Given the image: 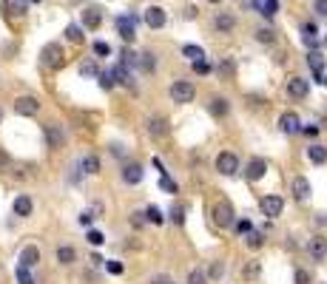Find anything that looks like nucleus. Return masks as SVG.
<instances>
[{"label": "nucleus", "instance_id": "obj_19", "mask_svg": "<svg viewBox=\"0 0 327 284\" xmlns=\"http://www.w3.org/2000/svg\"><path fill=\"white\" fill-rule=\"evenodd\" d=\"M100 23H102L100 9H83V26L86 29H100Z\"/></svg>", "mask_w": 327, "mask_h": 284}, {"label": "nucleus", "instance_id": "obj_43", "mask_svg": "<svg viewBox=\"0 0 327 284\" xmlns=\"http://www.w3.org/2000/svg\"><path fill=\"white\" fill-rule=\"evenodd\" d=\"M188 284H205V270H199V267L191 270L188 273Z\"/></svg>", "mask_w": 327, "mask_h": 284}, {"label": "nucleus", "instance_id": "obj_42", "mask_svg": "<svg viewBox=\"0 0 327 284\" xmlns=\"http://www.w3.org/2000/svg\"><path fill=\"white\" fill-rule=\"evenodd\" d=\"M97 77H100V85H102L105 91L114 88V74H111V71H102V74H97Z\"/></svg>", "mask_w": 327, "mask_h": 284}, {"label": "nucleus", "instance_id": "obj_8", "mask_svg": "<svg viewBox=\"0 0 327 284\" xmlns=\"http://www.w3.org/2000/svg\"><path fill=\"white\" fill-rule=\"evenodd\" d=\"M145 128H148V134L157 136V139H162V136L171 134V125H168V120H165V117H151Z\"/></svg>", "mask_w": 327, "mask_h": 284}, {"label": "nucleus", "instance_id": "obj_44", "mask_svg": "<svg viewBox=\"0 0 327 284\" xmlns=\"http://www.w3.org/2000/svg\"><path fill=\"white\" fill-rule=\"evenodd\" d=\"M234 227H236V233H239V236H242V233L248 236L250 230H253V225H250L248 219H239V222H234Z\"/></svg>", "mask_w": 327, "mask_h": 284}, {"label": "nucleus", "instance_id": "obj_36", "mask_svg": "<svg viewBox=\"0 0 327 284\" xmlns=\"http://www.w3.org/2000/svg\"><path fill=\"white\" fill-rule=\"evenodd\" d=\"M276 9H279V0H265L259 6V14H265V17H273L276 14Z\"/></svg>", "mask_w": 327, "mask_h": 284}, {"label": "nucleus", "instance_id": "obj_39", "mask_svg": "<svg viewBox=\"0 0 327 284\" xmlns=\"http://www.w3.org/2000/svg\"><path fill=\"white\" fill-rule=\"evenodd\" d=\"M159 188H162V191H168V193H177V191H180V188H177V182L171 179L168 173H162V179H159Z\"/></svg>", "mask_w": 327, "mask_h": 284}, {"label": "nucleus", "instance_id": "obj_46", "mask_svg": "<svg viewBox=\"0 0 327 284\" xmlns=\"http://www.w3.org/2000/svg\"><path fill=\"white\" fill-rule=\"evenodd\" d=\"M256 40H259V43H273V29H259V32H256Z\"/></svg>", "mask_w": 327, "mask_h": 284}, {"label": "nucleus", "instance_id": "obj_45", "mask_svg": "<svg viewBox=\"0 0 327 284\" xmlns=\"http://www.w3.org/2000/svg\"><path fill=\"white\" fill-rule=\"evenodd\" d=\"M86 239H89L91 244H97V247H100L102 242H105V236H102L100 230H89V233H86Z\"/></svg>", "mask_w": 327, "mask_h": 284}, {"label": "nucleus", "instance_id": "obj_49", "mask_svg": "<svg viewBox=\"0 0 327 284\" xmlns=\"http://www.w3.org/2000/svg\"><path fill=\"white\" fill-rule=\"evenodd\" d=\"M151 284H174V279L165 276V273H159V276H151Z\"/></svg>", "mask_w": 327, "mask_h": 284}, {"label": "nucleus", "instance_id": "obj_58", "mask_svg": "<svg viewBox=\"0 0 327 284\" xmlns=\"http://www.w3.org/2000/svg\"><path fill=\"white\" fill-rule=\"evenodd\" d=\"M208 3H219V0H208Z\"/></svg>", "mask_w": 327, "mask_h": 284}, {"label": "nucleus", "instance_id": "obj_15", "mask_svg": "<svg viewBox=\"0 0 327 284\" xmlns=\"http://www.w3.org/2000/svg\"><path fill=\"white\" fill-rule=\"evenodd\" d=\"M123 182L125 185H137V182H142V165H137V162L125 165L123 168Z\"/></svg>", "mask_w": 327, "mask_h": 284}, {"label": "nucleus", "instance_id": "obj_52", "mask_svg": "<svg viewBox=\"0 0 327 284\" xmlns=\"http://www.w3.org/2000/svg\"><path fill=\"white\" fill-rule=\"evenodd\" d=\"M299 131H302L305 136H316V134H319V128H316V125H302Z\"/></svg>", "mask_w": 327, "mask_h": 284}, {"label": "nucleus", "instance_id": "obj_4", "mask_svg": "<svg viewBox=\"0 0 327 284\" xmlns=\"http://www.w3.org/2000/svg\"><path fill=\"white\" fill-rule=\"evenodd\" d=\"M214 222L219 227H231L234 222H236V216H234V207H231V202H216L214 204Z\"/></svg>", "mask_w": 327, "mask_h": 284}, {"label": "nucleus", "instance_id": "obj_16", "mask_svg": "<svg viewBox=\"0 0 327 284\" xmlns=\"http://www.w3.org/2000/svg\"><path fill=\"white\" fill-rule=\"evenodd\" d=\"M279 128H282L284 134H296L302 125H299V117H296L293 111H287V114H282V117H279Z\"/></svg>", "mask_w": 327, "mask_h": 284}, {"label": "nucleus", "instance_id": "obj_20", "mask_svg": "<svg viewBox=\"0 0 327 284\" xmlns=\"http://www.w3.org/2000/svg\"><path fill=\"white\" fill-rule=\"evenodd\" d=\"M293 196L299 202H305L307 196H310V182H307L305 176H296L293 179Z\"/></svg>", "mask_w": 327, "mask_h": 284}, {"label": "nucleus", "instance_id": "obj_31", "mask_svg": "<svg viewBox=\"0 0 327 284\" xmlns=\"http://www.w3.org/2000/svg\"><path fill=\"white\" fill-rule=\"evenodd\" d=\"M182 54L188 57L191 63H199V60H205V51L199 48V45H182Z\"/></svg>", "mask_w": 327, "mask_h": 284}, {"label": "nucleus", "instance_id": "obj_55", "mask_svg": "<svg viewBox=\"0 0 327 284\" xmlns=\"http://www.w3.org/2000/svg\"><path fill=\"white\" fill-rule=\"evenodd\" d=\"M242 6H245V9H256L259 11V3H256V0H242Z\"/></svg>", "mask_w": 327, "mask_h": 284}, {"label": "nucleus", "instance_id": "obj_37", "mask_svg": "<svg viewBox=\"0 0 327 284\" xmlns=\"http://www.w3.org/2000/svg\"><path fill=\"white\" fill-rule=\"evenodd\" d=\"M80 74H83V77H97V74H100V68H97L94 60H89V63H83V66H80Z\"/></svg>", "mask_w": 327, "mask_h": 284}, {"label": "nucleus", "instance_id": "obj_2", "mask_svg": "<svg viewBox=\"0 0 327 284\" xmlns=\"http://www.w3.org/2000/svg\"><path fill=\"white\" fill-rule=\"evenodd\" d=\"M168 94H171L174 102H182V105H185V102H191L193 97H196V88H193V82H188V80H180V82L171 85Z\"/></svg>", "mask_w": 327, "mask_h": 284}, {"label": "nucleus", "instance_id": "obj_56", "mask_svg": "<svg viewBox=\"0 0 327 284\" xmlns=\"http://www.w3.org/2000/svg\"><path fill=\"white\" fill-rule=\"evenodd\" d=\"M6 165H9V157H6V154L0 151V170H6Z\"/></svg>", "mask_w": 327, "mask_h": 284}, {"label": "nucleus", "instance_id": "obj_13", "mask_svg": "<svg viewBox=\"0 0 327 284\" xmlns=\"http://www.w3.org/2000/svg\"><path fill=\"white\" fill-rule=\"evenodd\" d=\"M265 170H268V162L262 157H256V159H250L248 162V168H245V176H248L250 182H259L262 176H265Z\"/></svg>", "mask_w": 327, "mask_h": 284}, {"label": "nucleus", "instance_id": "obj_32", "mask_svg": "<svg viewBox=\"0 0 327 284\" xmlns=\"http://www.w3.org/2000/svg\"><path fill=\"white\" fill-rule=\"evenodd\" d=\"M307 66L313 68L316 74H322V71H325V57L319 54V51H310V54H307Z\"/></svg>", "mask_w": 327, "mask_h": 284}, {"label": "nucleus", "instance_id": "obj_5", "mask_svg": "<svg viewBox=\"0 0 327 284\" xmlns=\"http://www.w3.org/2000/svg\"><path fill=\"white\" fill-rule=\"evenodd\" d=\"M37 111H40L37 97H17V100H14V114H20V117H34Z\"/></svg>", "mask_w": 327, "mask_h": 284}, {"label": "nucleus", "instance_id": "obj_7", "mask_svg": "<svg viewBox=\"0 0 327 284\" xmlns=\"http://www.w3.org/2000/svg\"><path fill=\"white\" fill-rule=\"evenodd\" d=\"M63 142H66V134H63V128H60V125H54V122L46 125V145L57 151V148H63Z\"/></svg>", "mask_w": 327, "mask_h": 284}, {"label": "nucleus", "instance_id": "obj_17", "mask_svg": "<svg viewBox=\"0 0 327 284\" xmlns=\"http://www.w3.org/2000/svg\"><path fill=\"white\" fill-rule=\"evenodd\" d=\"M32 210H34V202L26 193H20V196L14 199V216H32Z\"/></svg>", "mask_w": 327, "mask_h": 284}, {"label": "nucleus", "instance_id": "obj_35", "mask_svg": "<svg viewBox=\"0 0 327 284\" xmlns=\"http://www.w3.org/2000/svg\"><path fill=\"white\" fill-rule=\"evenodd\" d=\"M171 222H174V225H182V222H185V207H182V204H171Z\"/></svg>", "mask_w": 327, "mask_h": 284}, {"label": "nucleus", "instance_id": "obj_33", "mask_svg": "<svg viewBox=\"0 0 327 284\" xmlns=\"http://www.w3.org/2000/svg\"><path fill=\"white\" fill-rule=\"evenodd\" d=\"M145 219H148V222H154V225H162V222H165L157 204H148V207H145Z\"/></svg>", "mask_w": 327, "mask_h": 284}, {"label": "nucleus", "instance_id": "obj_22", "mask_svg": "<svg viewBox=\"0 0 327 284\" xmlns=\"http://www.w3.org/2000/svg\"><path fill=\"white\" fill-rule=\"evenodd\" d=\"M214 26H216V29H219L222 34H228V32H234V26H236V17H234V14H216Z\"/></svg>", "mask_w": 327, "mask_h": 284}, {"label": "nucleus", "instance_id": "obj_21", "mask_svg": "<svg viewBox=\"0 0 327 284\" xmlns=\"http://www.w3.org/2000/svg\"><path fill=\"white\" fill-rule=\"evenodd\" d=\"M29 9V0H3V11H9V14H26Z\"/></svg>", "mask_w": 327, "mask_h": 284}, {"label": "nucleus", "instance_id": "obj_48", "mask_svg": "<svg viewBox=\"0 0 327 284\" xmlns=\"http://www.w3.org/2000/svg\"><path fill=\"white\" fill-rule=\"evenodd\" d=\"M123 66H137V54L134 51H128V48L123 51Z\"/></svg>", "mask_w": 327, "mask_h": 284}, {"label": "nucleus", "instance_id": "obj_3", "mask_svg": "<svg viewBox=\"0 0 327 284\" xmlns=\"http://www.w3.org/2000/svg\"><path fill=\"white\" fill-rule=\"evenodd\" d=\"M216 170L222 173V176H234L239 170V159H236V154H231V151H222L219 157H216Z\"/></svg>", "mask_w": 327, "mask_h": 284}, {"label": "nucleus", "instance_id": "obj_50", "mask_svg": "<svg viewBox=\"0 0 327 284\" xmlns=\"http://www.w3.org/2000/svg\"><path fill=\"white\" fill-rule=\"evenodd\" d=\"M105 270L114 273V276H120V273H123V264H120V261H105Z\"/></svg>", "mask_w": 327, "mask_h": 284}, {"label": "nucleus", "instance_id": "obj_9", "mask_svg": "<svg viewBox=\"0 0 327 284\" xmlns=\"http://www.w3.org/2000/svg\"><path fill=\"white\" fill-rule=\"evenodd\" d=\"M307 91H310V82H307L305 77H290V80H287V94H290V97L305 100Z\"/></svg>", "mask_w": 327, "mask_h": 284}, {"label": "nucleus", "instance_id": "obj_34", "mask_svg": "<svg viewBox=\"0 0 327 284\" xmlns=\"http://www.w3.org/2000/svg\"><path fill=\"white\" fill-rule=\"evenodd\" d=\"M262 244H265V233H259V230H250V233H248V247L259 250Z\"/></svg>", "mask_w": 327, "mask_h": 284}, {"label": "nucleus", "instance_id": "obj_47", "mask_svg": "<svg viewBox=\"0 0 327 284\" xmlns=\"http://www.w3.org/2000/svg\"><path fill=\"white\" fill-rule=\"evenodd\" d=\"M313 11L322 14V17H327V0H313Z\"/></svg>", "mask_w": 327, "mask_h": 284}, {"label": "nucleus", "instance_id": "obj_26", "mask_svg": "<svg viewBox=\"0 0 327 284\" xmlns=\"http://www.w3.org/2000/svg\"><path fill=\"white\" fill-rule=\"evenodd\" d=\"M137 66L142 68V71H154V68H157V57H154V51L137 54Z\"/></svg>", "mask_w": 327, "mask_h": 284}, {"label": "nucleus", "instance_id": "obj_54", "mask_svg": "<svg viewBox=\"0 0 327 284\" xmlns=\"http://www.w3.org/2000/svg\"><path fill=\"white\" fill-rule=\"evenodd\" d=\"M91 219H94L91 213H80V225H86V227H89V225H91Z\"/></svg>", "mask_w": 327, "mask_h": 284}, {"label": "nucleus", "instance_id": "obj_27", "mask_svg": "<svg viewBox=\"0 0 327 284\" xmlns=\"http://www.w3.org/2000/svg\"><path fill=\"white\" fill-rule=\"evenodd\" d=\"M111 74H114V82H123V85H134L131 82V74H128V68L120 63V66H114L111 68Z\"/></svg>", "mask_w": 327, "mask_h": 284}, {"label": "nucleus", "instance_id": "obj_14", "mask_svg": "<svg viewBox=\"0 0 327 284\" xmlns=\"http://www.w3.org/2000/svg\"><path fill=\"white\" fill-rule=\"evenodd\" d=\"M40 261V250L34 247V244H26L20 250V267H34Z\"/></svg>", "mask_w": 327, "mask_h": 284}, {"label": "nucleus", "instance_id": "obj_30", "mask_svg": "<svg viewBox=\"0 0 327 284\" xmlns=\"http://www.w3.org/2000/svg\"><path fill=\"white\" fill-rule=\"evenodd\" d=\"M216 74L225 77V80H231L234 74H236V63H234V60H222V63L216 66Z\"/></svg>", "mask_w": 327, "mask_h": 284}, {"label": "nucleus", "instance_id": "obj_38", "mask_svg": "<svg viewBox=\"0 0 327 284\" xmlns=\"http://www.w3.org/2000/svg\"><path fill=\"white\" fill-rule=\"evenodd\" d=\"M17 284H34V276H32V270L29 267H17Z\"/></svg>", "mask_w": 327, "mask_h": 284}, {"label": "nucleus", "instance_id": "obj_41", "mask_svg": "<svg viewBox=\"0 0 327 284\" xmlns=\"http://www.w3.org/2000/svg\"><path fill=\"white\" fill-rule=\"evenodd\" d=\"M94 54L97 57H108L111 54V45L105 43V40H97V43H94Z\"/></svg>", "mask_w": 327, "mask_h": 284}, {"label": "nucleus", "instance_id": "obj_10", "mask_svg": "<svg viewBox=\"0 0 327 284\" xmlns=\"http://www.w3.org/2000/svg\"><path fill=\"white\" fill-rule=\"evenodd\" d=\"M165 20H168L165 9H159V6H148L145 9V26H151V29H162Z\"/></svg>", "mask_w": 327, "mask_h": 284}, {"label": "nucleus", "instance_id": "obj_40", "mask_svg": "<svg viewBox=\"0 0 327 284\" xmlns=\"http://www.w3.org/2000/svg\"><path fill=\"white\" fill-rule=\"evenodd\" d=\"M222 273H225V264H222V261H214V264H211V270H208V276H211L214 282H219V279H222Z\"/></svg>", "mask_w": 327, "mask_h": 284}, {"label": "nucleus", "instance_id": "obj_11", "mask_svg": "<svg viewBox=\"0 0 327 284\" xmlns=\"http://www.w3.org/2000/svg\"><path fill=\"white\" fill-rule=\"evenodd\" d=\"M307 253H310V259H313V261H325V256H327V239L313 236L310 242H307Z\"/></svg>", "mask_w": 327, "mask_h": 284}, {"label": "nucleus", "instance_id": "obj_57", "mask_svg": "<svg viewBox=\"0 0 327 284\" xmlns=\"http://www.w3.org/2000/svg\"><path fill=\"white\" fill-rule=\"evenodd\" d=\"M0 122H3V108H0Z\"/></svg>", "mask_w": 327, "mask_h": 284}, {"label": "nucleus", "instance_id": "obj_18", "mask_svg": "<svg viewBox=\"0 0 327 284\" xmlns=\"http://www.w3.org/2000/svg\"><path fill=\"white\" fill-rule=\"evenodd\" d=\"M80 170H83V173H89V176L100 173V157H94V154L83 157V159H80Z\"/></svg>", "mask_w": 327, "mask_h": 284}, {"label": "nucleus", "instance_id": "obj_1", "mask_svg": "<svg viewBox=\"0 0 327 284\" xmlns=\"http://www.w3.org/2000/svg\"><path fill=\"white\" fill-rule=\"evenodd\" d=\"M63 45L60 43H48L43 45V51H40V60H43V66L46 68H60L63 66Z\"/></svg>", "mask_w": 327, "mask_h": 284}, {"label": "nucleus", "instance_id": "obj_28", "mask_svg": "<svg viewBox=\"0 0 327 284\" xmlns=\"http://www.w3.org/2000/svg\"><path fill=\"white\" fill-rule=\"evenodd\" d=\"M259 273H262V261H248V264H245V270H242V276H245V279H248V282H256V279H259Z\"/></svg>", "mask_w": 327, "mask_h": 284}, {"label": "nucleus", "instance_id": "obj_25", "mask_svg": "<svg viewBox=\"0 0 327 284\" xmlns=\"http://www.w3.org/2000/svg\"><path fill=\"white\" fill-rule=\"evenodd\" d=\"M228 111H231V105H228L225 97H214L211 100V114L214 117H228Z\"/></svg>", "mask_w": 327, "mask_h": 284}, {"label": "nucleus", "instance_id": "obj_53", "mask_svg": "<svg viewBox=\"0 0 327 284\" xmlns=\"http://www.w3.org/2000/svg\"><path fill=\"white\" fill-rule=\"evenodd\" d=\"M193 71H199V74H208V71H211V66H208L205 60H199V63H193Z\"/></svg>", "mask_w": 327, "mask_h": 284}, {"label": "nucleus", "instance_id": "obj_6", "mask_svg": "<svg viewBox=\"0 0 327 284\" xmlns=\"http://www.w3.org/2000/svg\"><path fill=\"white\" fill-rule=\"evenodd\" d=\"M259 207H262V213H265V216H271V219H276V216L282 213L284 199H282V196H262Z\"/></svg>", "mask_w": 327, "mask_h": 284}, {"label": "nucleus", "instance_id": "obj_51", "mask_svg": "<svg viewBox=\"0 0 327 284\" xmlns=\"http://www.w3.org/2000/svg\"><path fill=\"white\" fill-rule=\"evenodd\" d=\"M296 284H310V273L307 270H296Z\"/></svg>", "mask_w": 327, "mask_h": 284}, {"label": "nucleus", "instance_id": "obj_29", "mask_svg": "<svg viewBox=\"0 0 327 284\" xmlns=\"http://www.w3.org/2000/svg\"><path fill=\"white\" fill-rule=\"evenodd\" d=\"M66 37L71 40V43H83V40H86L83 26H77V23H68V26H66Z\"/></svg>", "mask_w": 327, "mask_h": 284}, {"label": "nucleus", "instance_id": "obj_24", "mask_svg": "<svg viewBox=\"0 0 327 284\" xmlns=\"http://www.w3.org/2000/svg\"><path fill=\"white\" fill-rule=\"evenodd\" d=\"M307 159L316 162V165H325L327 162V148L325 145H310L307 148Z\"/></svg>", "mask_w": 327, "mask_h": 284}, {"label": "nucleus", "instance_id": "obj_12", "mask_svg": "<svg viewBox=\"0 0 327 284\" xmlns=\"http://www.w3.org/2000/svg\"><path fill=\"white\" fill-rule=\"evenodd\" d=\"M117 32H120V37H123L125 43H134V37H137V32H134V17H125V14H120V17H117Z\"/></svg>", "mask_w": 327, "mask_h": 284}, {"label": "nucleus", "instance_id": "obj_23", "mask_svg": "<svg viewBox=\"0 0 327 284\" xmlns=\"http://www.w3.org/2000/svg\"><path fill=\"white\" fill-rule=\"evenodd\" d=\"M74 259H77V250L71 247V244H60L57 247V261L60 264H74Z\"/></svg>", "mask_w": 327, "mask_h": 284}]
</instances>
